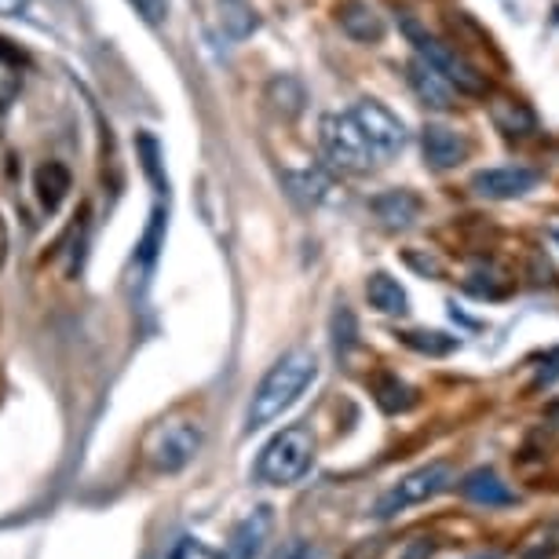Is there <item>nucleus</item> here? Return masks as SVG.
I'll list each match as a JSON object with an SVG mask.
<instances>
[{
	"mask_svg": "<svg viewBox=\"0 0 559 559\" xmlns=\"http://www.w3.org/2000/svg\"><path fill=\"white\" fill-rule=\"evenodd\" d=\"M314 373H319V358H314V352H308V347H293L289 355H282L278 362L267 369V377L260 381L257 395H252L249 414H246V431L267 428L271 420H278L304 392H308Z\"/></svg>",
	"mask_w": 559,
	"mask_h": 559,
	"instance_id": "nucleus-1",
	"label": "nucleus"
},
{
	"mask_svg": "<svg viewBox=\"0 0 559 559\" xmlns=\"http://www.w3.org/2000/svg\"><path fill=\"white\" fill-rule=\"evenodd\" d=\"M202 442H205L202 420L187 417V414H173V417H165L162 425H154L146 431L143 457L157 476H176V472H183L187 464L198 457Z\"/></svg>",
	"mask_w": 559,
	"mask_h": 559,
	"instance_id": "nucleus-2",
	"label": "nucleus"
},
{
	"mask_svg": "<svg viewBox=\"0 0 559 559\" xmlns=\"http://www.w3.org/2000/svg\"><path fill=\"white\" fill-rule=\"evenodd\" d=\"M314 461V436L311 428L293 425L282 428L267 447H263L260 461H257V479L271 483V487H293L297 479L308 476Z\"/></svg>",
	"mask_w": 559,
	"mask_h": 559,
	"instance_id": "nucleus-3",
	"label": "nucleus"
},
{
	"mask_svg": "<svg viewBox=\"0 0 559 559\" xmlns=\"http://www.w3.org/2000/svg\"><path fill=\"white\" fill-rule=\"evenodd\" d=\"M399 26H403V34H406L409 45L417 48V56L428 59L431 67H436L442 78H447L453 88L461 92V96H487V78H483V73L472 67V62L464 59L457 48H450L447 40L431 37L428 29L420 26L417 19H409V15L399 19Z\"/></svg>",
	"mask_w": 559,
	"mask_h": 559,
	"instance_id": "nucleus-4",
	"label": "nucleus"
},
{
	"mask_svg": "<svg viewBox=\"0 0 559 559\" xmlns=\"http://www.w3.org/2000/svg\"><path fill=\"white\" fill-rule=\"evenodd\" d=\"M319 143L322 154L336 173H369V165L377 162L373 146H369L366 132L358 129L355 114H325L319 121Z\"/></svg>",
	"mask_w": 559,
	"mask_h": 559,
	"instance_id": "nucleus-5",
	"label": "nucleus"
},
{
	"mask_svg": "<svg viewBox=\"0 0 559 559\" xmlns=\"http://www.w3.org/2000/svg\"><path fill=\"white\" fill-rule=\"evenodd\" d=\"M450 483H453V468H450V464H442V461L428 464V468L409 472V476L399 483V487H392L381 501H377V520H392L395 512L409 509V504L431 501L436 493L447 490Z\"/></svg>",
	"mask_w": 559,
	"mask_h": 559,
	"instance_id": "nucleus-6",
	"label": "nucleus"
},
{
	"mask_svg": "<svg viewBox=\"0 0 559 559\" xmlns=\"http://www.w3.org/2000/svg\"><path fill=\"white\" fill-rule=\"evenodd\" d=\"M352 114H355L358 129L366 132L369 146H373L377 162H388V157H395V154L406 146V129H403V121H399L388 107H381L377 99H362Z\"/></svg>",
	"mask_w": 559,
	"mask_h": 559,
	"instance_id": "nucleus-7",
	"label": "nucleus"
},
{
	"mask_svg": "<svg viewBox=\"0 0 559 559\" xmlns=\"http://www.w3.org/2000/svg\"><path fill=\"white\" fill-rule=\"evenodd\" d=\"M537 173L526 165H498V168H483L472 179V191L479 198H493V202H504V198H520L526 191H534Z\"/></svg>",
	"mask_w": 559,
	"mask_h": 559,
	"instance_id": "nucleus-8",
	"label": "nucleus"
},
{
	"mask_svg": "<svg viewBox=\"0 0 559 559\" xmlns=\"http://www.w3.org/2000/svg\"><path fill=\"white\" fill-rule=\"evenodd\" d=\"M409 84H414L417 99L431 110H453V103H457V96H461V92L420 56H414V62H409Z\"/></svg>",
	"mask_w": 559,
	"mask_h": 559,
	"instance_id": "nucleus-9",
	"label": "nucleus"
},
{
	"mask_svg": "<svg viewBox=\"0 0 559 559\" xmlns=\"http://www.w3.org/2000/svg\"><path fill=\"white\" fill-rule=\"evenodd\" d=\"M420 146H425V162L436 168V173L457 168L464 157H468V140H464L461 132L447 129V124H428L425 135H420Z\"/></svg>",
	"mask_w": 559,
	"mask_h": 559,
	"instance_id": "nucleus-10",
	"label": "nucleus"
},
{
	"mask_svg": "<svg viewBox=\"0 0 559 559\" xmlns=\"http://www.w3.org/2000/svg\"><path fill=\"white\" fill-rule=\"evenodd\" d=\"M336 23L358 45H377L384 37V19L377 15V8L369 0H341L336 4Z\"/></svg>",
	"mask_w": 559,
	"mask_h": 559,
	"instance_id": "nucleus-11",
	"label": "nucleus"
},
{
	"mask_svg": "<svg viewBox=\"0 0 559 559\" xmlns=\"http://www.w3.org/2000/svg\"><path fill=\"white\" fill-rule=\"evenodd\" d=\"M461 493L472 504H483V509H512V504L520 501L509 483H501L498 472H490V468L468 472V476L461 479Z\"/></svg>",
	"mask_w": 559,
	"mask_h": 559,
	"instance_id": "nucleus-12",
	"label": "nucleus"
},
{
	"mask_svg": "<svg viewBox=\"0 0 559 559\" xmlns=\"http://www.w3.org/2000/svg\"><path fill=\"white\" fill-rule=\"evenodd\" d=\"M271 526H274L271 509H257V512H249L246 520H241V523L235 526V534H230L227 552L235 556V559H257V556L263 552V545H267Z\"/></svg>",
	"mask_w": 559,
	"mask_h": 559,
	"instance_id": "nucleus-13",
	"label": "nucleus"
},
{
	"mask_svg": "<svg viewBox=\"0 0 559 559\" xmlns=\"http://www.w3.org/2000/svg\"><path fill=\"white\" fill-rule=\"evenodd\" d=\"M373 216L381 219L388 230H409L420 219V198L414 191H384L373 198Z\"/></svg>",
	"mask_w": 559,
	"mask_h": 559,
	"instance_id": "nucleus-14",
	"label": "nucleus"
},
{
	"mask_svg": "<svg viewBox=\"0 0 559 559\" xmlns=\"http://www.w3.org/2000/svg\"><path fill=\"white\" fill-rule=\"evenodd\" d=\"M34 191L45 213H59V205L67 202V194L73 191V176L62 162H45L34 176Z\"/></svg>",
	"mask_w": 559,
	"mask_h": 559,
	"instance_id": "nucleus-15",
	"label": "nucleus"
},
{
	"mask_svg": "<svg viewBox=\"0 0 559 559\" xmlns=\"http://www.w3.org/2000/svg\"><path fill=\"white\" fill-rule=\"evenodd\" d=\"M366 300H369V308L381 311V314H406V311H409L406 289L399 286L392 274H384V271L369 274V282H366Z\"/></svg>",
	"mask_w": 559,
	"mask_h": 559,
	"instance_id": "nucleus-16",
	"label": "nucleus"
},
{
	"mask_svg": "<svg viewBox=\"0 0 559 559\" xmlns=\"http://www.w3.org/2000/svg\"><path fill=\"white\" fill-rule=\"evenodd\" d=\"M373 399L384 414H406V409H414V403H417L414 388H409L406 381H399L395 373L373 377Z\"/></svg>",
	"mask_w": 559,
	"mask_h": 559,
	"instance_id": "nucleus-17",
	"label": "nucleus"
},
{
	"mask_svg": "<svg viewBox=\"0 0 559 559\" xmlns=\"http://www.w3.org/2000/svg\"><path fill=\"white\" fill-rule=\"evenodd\" d=\"M216 4H219V26H224V34L230 40H246L260 26L257 8L249 0H216Z\"/></svg>",
	"mask_w": 559,
	"mask_h": 559,
	"instance_id": "nucleus-18",
	"label": "nucleus"
},
{
	"mask_svg": "<svg viewBox=\"0 0 559 559\" xmlns=\"http://www.w3.org/2000/svg\"><path fill=\"white\" fill-rule=\"evenodd\" d=\"M490 114H493V124H498L504 135H531L534 132V114L520 99H498Z\"/></svg>",
	"mask_w": 559,
	"mask_h": 559,
	"instance_id": "nucleus-19",
	"label": "nucleus"
},
{
	"mask_svg": "<svg viewBox=\"0 0 559 559\" xmlns=\"http://www.w3.org/2000/svg\"><path fill=\"white\" fill-rule=\"evenodd\" d=\"M19 92H23V62H19V51L0 40V110L12 107Z\"/></svg>",
	"mask_w": 559,
	"mask_h": 559,
	"instance_id": "nucleus-20",
	"label": "nucleus"
},
{
	"mask_svg": "<svg viewBox=\"0 0 559 559\" xmlns=\"http://www.w3.org/2000/svg\"><path fill=\"white\" fill-rule=\"evenodd\" d=\"M403 336L406 347H414L420 355H431V358H442V355H453L461 347L457 336H447V333H436V330H409V333H399Z\"/></svg>",
	"mask_w": 559,
	"mask_h": 559,
	"instance_id": "nucleus-21",
	"label": "nucleus"
},
{
	"mask_svg": "<svg viewBox=\"0 0 559 559\" xmlns=\"http://www.w3.org/2000/svg\"><path fill=\"white\" fill-rule=\"evenodd\" d=\"M267 99L274 103V110H282L286 118H293V114H300V107H304V88L297 78H274L267 88Z\"/></svg>",
	"mask_w": 559,
	"mask_h": 559,
	"instance_id": "nucleus-22",
	"label": "nucleus"
},
{
	"mask_svg": "<svg viewBox=\"0 0 559 559\" xmlns=\"http://www.w3.org/2000/svg\"><path fill=\"white\" fill-rule=\"evenodd\" d=\"M162 241H165V216H162V209H154L151 227H146V235H143V241H140V260H143V267H151V263L157 260V249H162Z\"/></svg>",
	"mask_w": 559,
	"mask_h": 559,
	"instance_id": "nucleus-23",
	"label": "nucleus"
},
{
	"mask_svg": "<svg viewBox=\"0 0 559 559\" xmlns=\"http://www.w3.org/2000/svg\"><path fill=\"white\" fill-rule=\"evenodd\" d=\"M355 344H358V336H355V319H352V311L341 308V311L333 314V347H336V355H347Z\"/></svg>",
	"mask_w": 559,
	"mask_h": 559,
	"instance_id": "nucleus-24",
	"label": "nucleus"
},
{
	"mask_svg": "<svg viewBox=\"0 0 559 559\" xmlns=\"http://www.w3.org/2000/svg\"><path fill=\"white\" fill-rule=\"evenodd\" d=\"M168 559H235V556L219 552V548H209L205 542H198V537H179Z\"/></svg>",
	"mask_w": 559,
	"mask_h": 559,
	"instance_id": "nucleus-25",
	"label": "nucleus"
},
{
	"mask_svg": "<svg viewBox=\"0 0 559 559\" xmlns=\"http://www.w3.org/2000/svg\"><path fill=\"white\" fill-rule=\"evenodd\" d=\"M135 12H140L151 26H162L168 19V0H132Z\"/></svg>",
	"mask_w": 559,
	"mask_h": 559,
	"instance_id": "nucleus-26",
	"label": "nucleus"
},
{
	"mask_svg": "<svg viewBox=\"0 0 559 559\" xmlns=\"http://www.w3.org/2000/svg\"><path fill=\"white\" fill-rule=\"evenodd\" d=\"M556 552H559V531H548L542 537V545H534L523 559H552Z\"/></svg>",
	"mask_w": 559,
	"mask_h": 559,
	"instance_id": "nucleus-27",
	"label": "nucleus"
},
{
	"mask_svg": "<svg viewBox=\"0 0 559 559\" xmlns=\"http://www.w3.org/2000/svg\"><path fill=\"white\" fill-rule=\"evenodd\" d=\"M274 559H314V552H311V545L308 542H300V537H293V542H286L274 552Z\"/></svg>",
	"mask_w": 559,
	"mask_h": 559,
	"instance_id": "nucleus-28",
	"label": "nucleus"
},
{
	"mask_svg": "<svg viewBox=\"0 0 559 559\" xmlns=\"http://www.w3.org/2000/svg\"><path fill=\"white\" fill-rule=\"evenodd\" d=\"M431 552H436V542H431V537H417V542L403 552V559H428Z\"/></svg>",
	"mask_w": 559,
	"mask_h": 559,
	"instance_id": "nucleus-29",
	"label": "nucleus"
},
{
	"mask_svg": "<svg viewBox=\"0 0 559 559\" xmlns=\"http://www.w3.org/2000/svg\"><path fill=\"white\" fill-rule=\"evenodd\" d=\"M29 0H0V19H19L26 15Z\"/></svg>",
	"mask_w": 559,
	"mask_h": 559,
	"instance_id": "nucleus-30",
	"label": "nucleus"
},
{
	"mask_svg": "<svg viewBox=\"0 0 559 559\" xmlns=\"http://www.w3.org/2000/svg\"><path fill=\"white\" fill-rule=\"evenodd\" d=\"M548 366L552 369H542V377H537V384H552L559 377V352H552V358H548Z\"/></svg>",
	"mask_w": 559,
	"mask_h": 559,
	"instance_id": "nucleus-31",
	"label": "nucleus"
},
{
	"mask_svg": "<svg viewBox=\"0 0 559 559\" xmlns=\"http://www.w3.org/2000/svg\"><path fill=\"white\" fill-rule=\"evenodd\" d=\"M8 257V230H4V219H0V263Z\"/></svg>",
	"mask_w": 559,
	"mask_h": 559,
	"instance_id": "nucleus-32",
	"label": "nucleus"
},
{
	"mask_svg": "<svg viewBox=\"0 0 559 559\" xmlns=\"http://www.w3.org/2000/svg\"><path fill=\"white\" fill-rule=\"evenodd\" d=\"M545 425H556L559 428V403L545 409Z\"/></svg>",
	"mask_w": 559,
	"mask_h": 559,
	"instance_id": "nucleus-33",
	"label": "nucleus"
},
{
	"mask_svg": "<svg viewBox=\"0 0 559 559\" xmlns=\"http://www.w3.org/2000/svg\"><path fill=\"white\" fill-rule=\"evenodd\" d=\"M472 559H501V552H483V556H472Z\"/></svg>",
	"mask_w": 559,
	"mask_h": 559,
	"instance_id": "nucleus-34",
	"label": "nucleus"
},
{
	"mask_svg": "<svg viewBox=\"0 0 559 559\" xmlns=\"http://www.w3.org/2000/svg\"><path fill=\"white\" fill-rule=\"evenodd\" d=\"M552 238H556V241H559V230H556V235H552Z\"/></svg>",
	"mask_w": 559,
	"mask_h": 559,
	"instance_id": "nucleus-35",
	"label": "nucleus"
}]
</instances>
